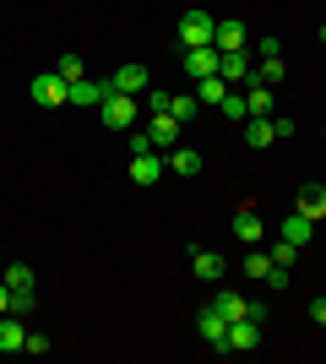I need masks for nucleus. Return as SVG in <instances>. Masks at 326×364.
Listing matches in <instances>:
<instances>
[{"label":"nucleus","instance_id":"1","mask_svg":"<svg viewBox=\"0 0 326 364\" xmlns=\"http://www.w3.org/2000/svg\"><path fill=\"white\" fill-rule=\"evenodd\" d=\"M174 33H180V44H185V49H202V44H212V33H217V16H207L202 6H190V11H180Z\"/></svg>","mask_w":326,"mask_h":364},{"label":"nucleus","instance_id":"2","mask_svg":"<svg viewBox=\"0 0 326 364\" xmlns=\"http://www.w3.org/2000/svg\"><path fill=\"white\" fill-rule=\"evenodd\" d=\"M136 98H131V92H109L104 104H98V120L109 125V131H131V125H136Z\"/></svg>","mask_w":326,"mask_h":364},{"label":"nucleus","instance_id":"3","mask_svg":"<svg viewBox=\"0 0 326 364\" xmlns=\"http://www.w3.org/2000/svg\"><path fill=\"white\" fill-rule=\"evenodd\" d=\"M33 104H38V109L71 104V82H65L60 71H38V76H33Z\"/></svg>","mask_w":326,"mask_h":364},{"label":"nucleus","instance_id":"4","mask_svg":"<svg viewBox=\"0 0 326 364\" xmlns=\"http://www.w3.org/2000/svg\"><path fill=\"white\" fill-rule=\"evenodd\" d=\"M196 332L207 337V348H217V353H229V316L217 310V304H207L202 316H196Z\"/></svg>","mask_w":326,"mask_h":364},{"label":"nucleus","instance_id":"5","mask_svg":"<svg viewBox=\"0 0 326 364\" xmlns=\"http://www.w3.org/2000/svg\"><path fill=\"white\" fill-rule=\"evenodd\" d=\"M217 60H223V55H217L212 44L185 49V55H180V65H185V76H190V82H202V76H217Z\"/></svg>","mask_w":326,"mask_h":364},{"label":"nucleus","instance_id":"6","mask_svg":"<svg viewBox=\"0 0 326 364\" xmlns=\"http://www.w3.org/2000/svg\"><path fill=\"white\" fill-rule=\"evenodd\" d=\"M250 348H261V321H229V353H250Z\"/></svg>","mask_w":326,"mask_h":364},{"label":"nucleus","instance_id":"7","mask_svg":"<svg viewBox=\"0 0 326 364\" xmlns=\"http://www.w3.org/2000/svg\"><path fill=\"white\" fill-rule=\"evenodd\" d=\"M109 92H131V98H141V92H147V65H141V60L120 65V71L109 76Z\"/></svg>","mask_w":326,"mask_h":364},{"label":"nucleus","instance_id":"8","mask_svg":"<svg viewBox=\"0 0 326 364\" xmlns=\"http://www.w3.org/2000/svg\"><path fill=\"white\" fill-rule=\"evenodd\" d=\"M180 131H185V125L174 120L169 109H163V114H153V125H147V136H153V147H158V152H169V147H180Z\"/></svg>","mask_w":326,"mask_h":364},{"label":"nucleus","instance_id":"9","mask_svg":"<svg viewBox=\"0 0 326 364\" xmlns=\"http://www.w3.org/2000/svg\"><path fill=\"white\" fill-rule=\"evenodd\" d=\"M163 168H169V164H163V152H136V158H131V180H136V185H158V180H163Z\"/></svg>","mask_w":326,"mask_h":364},{"label":"nucleus","instance_id":"10","mask_svg":"<svg viewBox=\"0 0 326 364\" xmlns=\"http://www.w3.org/2000/svg\"><path fill=\"white\" fill-rule=\"evenodd\" d=\"M245 22H239V16H229V22H217V33H212V49L217 55H234V49H245Z\"/></svg>","mask_w":326,"mask_h":364},{"label":"nucleus","instance_id":"11","mask_svg":"<svg viewBox=\"0 0 326 364\" xmlns=\"http://www.w3.org/2000/svg\"><path fill=\"white\" fill-rule=\"evenodd\" d=\"M278 141V114H250L245 120V147H272Z\"/></svg>","mask_w":326,"mask_h":364},{"label":"nucleus","instance_id":"12","mask_svg":"<svg viewBox=\"0 0 326 364\" xmlns=\"http://www.w3.org/2000/svg\"><path fill=\"white\" fill-rule=\"evenodd\" d=\"M223 267H229V261L217 256V250H202V245H190V272L202 277V283H217V277H223Z\"/></svg>","mask_w":326,"mask_h":364},{"label":"nucleus","instance_id":"13","mask_svg":"<svg viewBox=\"0 0 326 364\" xmlns=\"http://www.w3.org/2000/svg\"><path fill=\"white\" fill-rule=\"evenodd\" d=\"M217 76H223L229 87H245L250 76H256V71H250V55H245V49H234V55H223V60H217Z\"/></svg>","mask_w":326,"mask_h":364},{"label":"nucleus","instance_id":"14","mask_svg":"<svg viewBox=\"0 0 326 364\" xmlns=\"http://www.w3.org/2000/svg\"><path fill=\"white\" fill-rule=\"evenodd\" d=\"M234 240L239 245H261L266 240V223L256 218V207H239V213H234Z\"/></svg>","mask_w":326,"mask_h":364},{"label":"nucleus","instance_id":"15","mask_svg":"<svg viewBox=\"0 0 326 364\" xmlns=\"http://www.w3.org/2000/svg\"><path fill=\"white\" fill-rule=\"evenodd\" d=\"M294 207H299V213H305V218H310V223H321V218H326V185H299V196H294Z\"/></svg>","mask_w":326,"mask_h":364},{"label":"nucleus","instance_id":"16","mask_svg":"<svg viewBox=\"0 0 326 364\" xmlns=\"http://www.w3.org/2000/svg\"><path fill=\"white\" fill-rule=\"evenodd\" d=\"M278 240H288V245H299V250H305V245L315 240V223H310V218H305V213H299V207H294V218H283Z\"/></svg>","mask_w":326,"mask_h":364},{"label":"nucleus","instance_id":"17","mask_svg":"<svg viewBox=\"0 0 326 364\" xmlns=\"http://www.w3.org/2000/svg\"><path fill=\"white\" fill-rule=\"evenodd\" d=\"M28 348V326L22 316H0V353H22Z\"/></svg>","mask_w":326,"mask_h":364},{"label":"nucleus","instance_id":"18","mask_svg":"<svg viewBox=\"0 0 326 364\" xmlns=\"http://www.w3.org/2000/svg\"><path fill=\"white\" fill-rule=\"evenodd\" d=\"M104 98H109V82H93V76L71 82V104H82V109H98Z\"/></svg>","mask_w":326,"mask_h":364},{"label":"nucleus","instance_id":"19","mask_svg":"<svg viewBox=\"0 0 326 364\" xmlns=\"http://www.w3.org/2000/svg\"><path fill=\"white\" fill-rule=\"evenodd\" d=\"M169 174H202V152L196 147H169Z\"/></svg>","mask_w":326,"mask_h":364},{"label":"nucleus","instance_id":"20","mask_svg":"<svg viewBox=\"0 0 326 364\" xmlns=\"http://www.w3.org/2000/svg\"><path fill=\"white\" fill-rule=\"evenodd\" d=\"M223 98H229V82H223V76H202V82H196V104H223Z\"/></svg>","mask_w":326,"mask_h":364},{"label":"nucleus","instance_id":"21","mask_svg":"<svg viewBox=\"0 0 326 364\" xmlns=\"http://www.w3.org/2000/svg\"><path fill=\"white\" fill-rule=\"evenodd\" d=\"M239 267H245V277L266 283V272H272V256H266V250H256V245H245V261H239Z\"/></svg>","mask_w":326,"mask_h":364},{"label":"nucleus","instance_id":"22","mask_svg":"<svg viewBox=\"0 0 326 364\" xmlns=\"http://www.w3.org/2000/svg\"><path fill=\"white\" fill-rule=\"evenodd\" d=\"M196 109H202V104H196V92H169V114H174L180 125L196 120Z\"/></svg>","mask_w":326,"mask_h":364},{"label":"nucleus","instance_id":"23","mask_svg":"<svg viewBox=\"0 0 326 364\" xmlns=\"http://www.w3.org/2000/svg\"><path fill=\"white\" fill-rule=\"evenodd\" d=\"M245 104H250V114H272V87H266V82H250ZM250 114H245V120H250Z\"/></svg>","mask_w":326,"mask_h":364},{"label":"nucleus","instance_id":"24","mask_svg":"<svg viewBox=\"0 0 326 364\" xmlns=\"http://www.w3.org/2000/svg\"><path fill=\"white\" fill-rule=\"evenodd\" d=\"M217 310H223V316H229V321H239V316H250V299H245V294H229V289H223V294H217Z\"/></svg>","mask_w":326,"mask_h":364},{"label":"nucleus","instance_id":"25","mask_svg":"<svg viewBox=\"0 0 326 364\" xmlns=\"http://www.w3.org/2000/svg\"><path fill=\"white\" fill-rule=\"evenodd\" d=\"M217 114L223 120H234V125H245V114H250V104H245V92H229L223 104H217Z\"/></svg>","mask_w":326,"mask_h":364},{"label":"nucleus","instance_id":"26","mask_svg":"<svg viewBox=\"0 0 326 364\" xmlns=\"http://www.w3.org/2000/svg\"><path fill=\"white\" fill-rule=\"evenodd\" d=\"M6 289H11V294L33 289V267H28V261H11V267H6Z\"/></svg>","mask_w":326,"mask_h":364},{"label":"nucleus","instance_id":"27","mask_svg":"<svg viewBox=\"0 0 326 364\" xmlns=\"http://www.w3.org/2000/svg\"><path fill=\"white\" fill-rule=\"evenodd\" d=\"M256 76H261L266 87H272V82H283V76H288V71H283V55H266V60L256 65Z\"/></svg>","mask_w":326,"mask_h":364},{"label":"nucleus","instance_id":"28","mask_svg":"<svg viewBox=\"0 0 326 364\" xmlns=\"http://www.w3.org/2000/svg\"><path fill=\"white\" fill-rule=\"evenodd\" d=\"M288 283H294V267H278V261H272V272H266V289H272V294H288Z\"/></svg>","mask_w":326,"mask_h":364},{"label":"nucleus","instance_id":"29","mask_svg":"<svg viewBox=\"0 0 326 364\" xmlns=\"http://www.w3.org/2000/svg\"><path fill=\"white\" fill-rule=\"evenodd\" d=\"M141 109H147V114H163V109H169V92H163V87H147V92H141Z\"/></svg>","mask_w":326,"mask_h":364},{"label":"nucleus","instance_id":"30","mask_svg":"<svg viewBox=\"0 0 326 364\" xmlns=\"http://www.w3.org/2000/svg\"><path fill=\"white\" fill-rule=\"evenodd\" d=\"M272 261H278V267H294V261H299V245L278 240V245H272Z\"/></svg>","mask_w":326,"mask_h":364},{"label":"nucleus","instance_id":"31","mask_svg":"<svg viewBox=\"0 0 326 364\" xmlns=\"http://www.w3.org/2000/svg\"><path fill=\"white\" fill-rule=\"evenodd\" d=\"M55 71H60L65 82H82V76H87V71H82V60H77V55H60V65H55Z\"/></svg>","mask_w":326,"mask_h":364},{"label":"nucleus","instance_id":"32","mask_svg":"<svg viewBox=\"0 0 326 364\" xmlns=\"http://www.w3.org/2000/svg\"><path fill=\"white\" fill-rule=\"evenodd\" d=\"M22 353H49V337L44 332H28V348H22Z\"/></svg>","mask_w":326,"mask_h":364},{"label":"nucleus","instance_id":"33","mask_svg":"<svg viewBox=\"0 0 326 364\" xmlns=\"http://www.w3.org/2000/svg\"><path fill=\"white\" fill-rule=\"evenodd\" d=\"M136 152H153V136H147V131H136V136H131V158H136Z\"/></svg>","mask_w":326,"mask_h":364},{"label":"nucleus","instance_id":"34","mask_svg":"<svg viewBox=\"0 0 326 364\" xmlns=\"http://www.w3.org/2000/svg\"><path fill=\"white\" fill-rule=\"evenodd\" d=\"M310 321H315V326H326V294H321V299H310Z\"/></svg>","mask_w":326,"mask_h":364},{"label":"nucleus","instance_id":"35","mask_svg":"<svg viewBox=\"0 0 326 364\" xmlns=\"http://www.w3.org/2000/svg\"><path fill=\"white\" fill-rule=\"evenodd\" d=\"M0 316H11V289H6V277H0Z\"/></svg>","mask_w":326,"mask_h":364},{"label":"nucleus","instance_id":"36","mask_svg":"<svg viewBox=\"0 0 326 364\" xmlns=\"http://www.w3.org/2000/svg\"><path fill=\"white\" fill-rule=\"evenodd\" d=\"M321 240H326V234H321Z\"/></svg>","mask_w":326,"mask_h":364},{"label":"nucleus","instance_id":"37","mask_svg":"<svg viewBox=\"0 0 326 364\" xmlns=\"http://www.w3.org/2000/svg\"><path fill=\"white\" fill-rule=\"evenodd\" d=\"M321 136H326V131H321Z\"/></svg>","mask_w":326,"mask_h":364}]
</instances>
